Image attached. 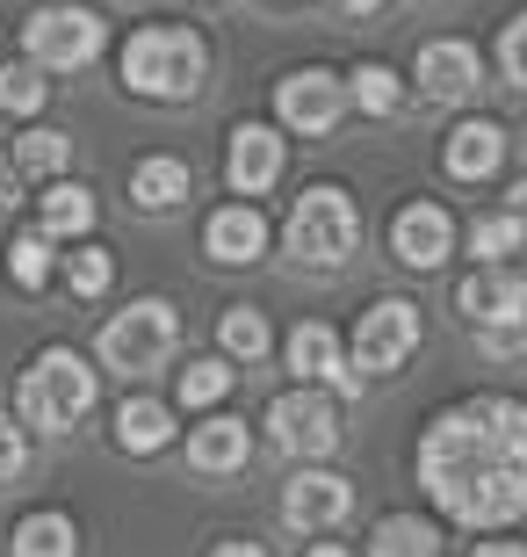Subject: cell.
<instances>
[{"label": "cell", "instance_id": "52a82bcc", "mask_svg": "<svg viewBox=\"0 0 527 557\" xmlns=\"http://www.w3.org/2000/svg\"><path fill=\"white\" fill-rule=\"evenodd\" d=\"M267 442H275L283 456L318 463V456L340 449V406H332L318 384H297V392H283L275 406H267Z\"/></svg>", "mask_w": 527, "mask_h": 557}, {"label": "cell", "instance_id": "f546056e", "mask_svg": "<svg viewBox=\"0 0 527 557\" xmlns=\"http://www.w3.org/2000/svg\"><path fill=\"white\" fill-rule=\"evenodd\" d=\"M109 275H116V261H109V247H95V239H80V247L65 253V283H73V297H102Z\"/></svg>", "mask_w": 527, "mask_h": 557}, {"label": "cell", "instance_id": "7a4b0ae2", "mask_svg": "<svg viewBox=\"0 0 527 557\" xmlns=\"http://www.w3.org/2000/svg\"><path fill=\"white\" fill-rule=\"evenodd\" d=\"M116 73L138 102H196L210 73V44L188 22H145V29H130Z\"/></svg>", "mask_w": 527, "mask_h": 557}, {"label": "cell", "instance_id": "30bf717a", "mask_svg": "<svg viewBox=\"0 0 527 557\" xmlns=\"http://www.w3.org/2000/svg\"><path fill=\"white\" fill-rule=\"evenodd\" d=\"M412 81H419L426 102H441V109L477 102V87H485V51H477V44H463V37H434V44H419Z\"/></svg>", "mask_w": 527, "mask_h": 557}, {"label": "cell", "instance_id": "f1b7e54d", "mask_svg": "<svg viewBox=\"0 0 527 557\" xmlns=\"http://www.w3.org/2000/svg\"><path fill=\"white\" fill-rule=\"evenodd\" d=\"M231 362H224V355H203V362H188L181 370V384H174V392H181V406H217L224 392H231Z\"/></svg>", "mask_w": 527, "mask_h": 557}, {"label": "cell", "instance_id": "1f68e13d", "mask_svg": "<svg viewBox=\"0 0 527 557\" xmlns=\"http://www.w3.org/2000/svg\"><path fill=\"white\" fill-rule=\"evenodd\" d=\"M499 65H506V81L527 87V15L506 22V37H499Z\"/></svg>", "mask_w": 527, "mask_h": 557}, {"label": "cell", "instance_id": "4316f807", "mask_svg": "<svg viewBox=\"0 0 527 557\" xmlns=\"http://www.w3.org/2000/svg\"><path fill=\"white\" fill-rule=\"evenodd\" d=\"M520 239H527L520 210H491V218L469 225V253H477V261H506V253H520Z\"/></svg>", "mask_w": 527, "mask_h": 557}, {"label": "cell", "instance_id": "7402d4cb", "mask_svg": "<svg viewBox=\"0 0 527 557\" xmlns=\"http://www.w3.org/2000/svg\"><path fill=\"white\" fill-rule=\"evenodd\" d=\"M15 174H37V182H65V166H73V138L65 131H22L15 152H8Z\"/></svg>", "mask_w": 527, "mask_h": 557}, {"label": "cell", "instance_id": "484cf974", "mask_svg": "<svg viewBox=\"0 0 527 557\" xmlns=\"http://www.w3.org/2000/svg\"><path fill=\"white\" fill-rule=\"evenodd\" d=\"M347 102H362L368 116H398V109H405V81H398L390 65H354V73H347Z\"/></svg>", "mask_w": 527, "mask_h": 557}, {"label": "cell", "instance_id": "83f0119b", "mask_svg": "<svg viewBox=\"0 0 527 557\" xmlns=\"http://www.w3.org/2000/svg\"><path fill=\"white\" fill-rule=\"evenodd\" d=\"M43 102H51V81H43L29 59H22V65H0V109H8V116H37Z\"/></svg>", "mask_w": 527, "mask_h": 557}, {"label": "cell", "instance_id": "74e56055", "mask_svg": "<svg viewBox=\"0 0 527 557\" xmlns=\"http://www.w3.org/2000/svg\"><path fill=\"white\" fill-rule=\"evenodd\" d=\"M210 557H267V550H261V543H217Z\"/></svg>", "mask_w": 527, "mask_h": 557}, {"label": "cell", "instance_id": "d6986e66", "mask_svg": "<svg viewBox=\"0 0 527 557\" xmlns=\"http://www.w3.org/2000/svg\"><path fill=\"white\" fill-rule=\"evenodd\" d=\"M188 188H196V174H188V160H174V152H152V160L130 166V203L138 210H181L188 203Z\"/></svg>", "mask_w": 527, "mask_h": 557}, {"label": "cell", "instance_id": "9a60e30c", "mask_svg": "<svg viewBox=\"0 0 527 557\" xmlns=\"http://www.w3.org/2000/svg\"><path fill=\"white\" fill-rule=\"evenodd\" d=\"M203 253H210V261H224V269H246V261H261V253H267V218H261L253 203H224V210H210Z\"/></svg>", "mask_w": 527, "mask_h": 557}, {"label": "cell", "instance_id": "8d00e7d4", "mask_svg": "<svg viewBox=\"0 0 527 557\" xmlns=\"http://www.w3.org/2000/svg\"><path fill=\"white\" fill-rule=\"evenodd\" d=\"M469 557H527V543H477Z\"/></svg>", "mask_w": 527, "mask_h": 557}, {"label": "cell", "instance_id": "8fae6325", "mask_svg": "<svg viewBox=\"0 0 527 557\" xmlns=\"http://www.w3.org/2000/svg\"><path fill=\"white\" fill-rule=\"evenodd\" d=\"M347 515H354V485H347L340 471L304 463V471L283 485V521L297 529V536H325V529H340Z\"/></svg>", "mask_w": 527, "mask_h": 557}, {"label": "cell", "instance_id": "603a6c76", "mask_svg": "<svg viewBox=\"0 0 527 557\" xmlns=\"http://www.w3.org/2000/svg\"><path fill=\"white\" fill-rule=\"evenodd\" d=\"M368 557H441V536L419 515H384L376 536H368Z\"/></svg>", "mask_w": 527, "mask_h": 557}, {"label": "cell", "instance_id": "7c38bea8", "mask_svg": "<svg viewBox=\"0 0 527 557\" xmlns=\"http://www.w3.org/2000/svg\"><path fill=\"white\" fill-rule=\"evenodd\" d=\"M455 305L477 333L485 326H520L527 319V275L506 269V261H477V269L455 283Z\"/></svg>", "mask_w": 527, "mask_h": 557}, {"label": "cell", "instance_id": "4fadbf2b", "mask_svg": "<svg viewBox=\"0 0 527 557\" xmlns=\"http://www.w3.org/2000/svg\"><path fill=\"white\" fill-rule=\"evenodd\" d=\"M224 182L231 196H267L283 182V131L275 124H231V145H224Z\"/></svg>", "mask_w": 527, "mask_h": 557}, {"label": "cell", "instance_id": "ffe728a7", "mask_svg": "<svg viewBox=\"0 0 527 557\" xmlns=\"http://www.w3.org/2000/svg\"><path fill=\"white\" fill-rule=\"evenodd\" d=\"M174 442V406L166 398H123L116 406V449L123 456H160Z\"/></svg>", "mask_w": 527, "mask_h": 557}, {"label": "cell", "instance_id": "2e32d148", "mask_svg": "<svg viewBox=\"0 0 527 557\" xmlns=\"http://www.w3.org/2000/svg\"><path fill=\"white\" fill-rule=\"evenodd\" d=\"M441 166L455 174V182H491V174L506 166V131L491 124V116L455 124V131H448V145H441Z\"/></svg>", "mask_w": 527, "mask_h": 557}, {"label": "cell", "instance_id": "cb8c5ba5", "mask_svg": "<svg viewBox=\"0 0 527 557\" xmlns=\"http://www.w3.org/2000/svg\"><path fill=\"white\" fill-rule=\"evenodd\" d=\"M73 550H80L73 515H22L15 521V557H73Z\"/></svg>", "mask_w": 527, "mask_h": 557}, {"label": "cell", "instance_id": "6da1fadb", "mask_svg": "<svg viewBox=\"0 0 527 557\" xmlns=\"http://www.w3.org/2000/svg\"><path fill=\"white\" fill-rule=\"evenodd\" d=\"M419 485L463 529H506L527 515V406L463 398L419 442Z\"/></svg>", "mask_w": 527, "mask_h": 557}, {"label": "cell", "instance_id": "e575fe53", "mask_svg": "<svg viewBox=\"0 0 527 557\" xmlns=\"http://www.w3.org/2000/svg\"><path fill=\"white\" fill-rule=\"evenodd\" d=\"M22 203V174H15V166H8V160H0V218H8V210H15Z\"/></svg>", "mask_w": 527, "mask_h": 557}, {"label": "cell", "instance_id": "9c48e42d", "mask_svg": "<svg viewBox=\"0 0 527 557\" xmlns=\"http://www.w3.org/2000/svg\"><path fill=\"white\" fill-rule=\"evenodd\" d=\"M340 109H347V81L325 73V65H297V73L275 81V116L297 138H325V131L340 124Z\"/></svg>", "mask_w": 527, "mask_h": 557}, {"label": "cell", "instance_id": "60d3db41", "mask_svg": "<svg viewBox=\"0 0 527 557\" xmlns=\"http://www.w3.org/2000/svg\"><path fill=\"white\" fill-rule=\"evenodd\" d=\"M513 210H520V218H527V182H520V188H513Z\"/></svg>", "mask_w": 527, "mask_h": 557}, {"label": "cell", "instance_id": "5bb4252c", "mask_svg": "<svg viewBox=\"0 0 527 557\" xmlns=\"http://www.w3.org/2000/svg\"><path fill=\"white\" fill-rule=\"evenodd\" d=\"M390 253L405 269H441L448 253H455V218L441 203H405L390 218Z\"/></svg>", "mask_w": 527, "mask_h": 557}, {"label": "cell", "instance_id": "8992f818", "mask_svg": "<svg viewBox=\"0 0 527 557\" xmlns=\"http://www.w3.org/2000/svg\"><path fill=\"white\" fill-rule=\"evenodd\" d=\"M22 44H29L37 73H80V65L102 59L109 22L95 8H80V0H51V8H37V15L22 22Z\"/></svg>", "mask_w": 527, "mask_h": 557}, {"label": "cell", "instance_id": "ac0fdd59", "mask_svg": "<svg viewBox=\"0 0 527 557\" xmlns=\"http://www.w3.org/2000/svg\"><path fill=\"white\" fill-rule=\"evenodd\" d=\"M246 456H253V434H246V420L210 413L203 428H188V463H196V471L224 478V471H239Z\"/></svg>", "mask_w": 527, "mask_h": 557}, {"label": "cell", "instance_id": "e0dca14e", "mask_svg": "<svg viewBox=\"0 0 527 557\" xmlns=\"http://www.w3.org/2000/svg\"><path fill=\"white\" fill-rule=\"evenodd\" d=\"M283 355H289V370H297V384H340V333L325 326V319H297L289 326V341H283Z\"/></svg>", "mask_w": 527, "mask_h": 557}, {"label": "cell", "instance_id": "3957f363", "mask_svg": "<svg viewBox=\"0 0 527 557\" xmlns=\"http://www.w3.org/2000/svg\"><path fill=\"white\" fill-rule=\"evenodd\" d=\"M95 406V370H87L80 348H43L29 370H22V392H15V413L22 428H43V434H73Z\"/></svg>", "mask_w": 527, "mask_h": 557}, {"label": "cell", "instance_id": "f35d334b", "mask_svg": "<svg viewBox=\"0 0 527 557\" xmlns=\"http://www.w3.org/2000/svg\"><path fill=\"white\" fill-rule=\"evenodd\" d=\"M267 15H297V8H304V0H261Z\"/></svg>", "mask_w": 527, "mask_h": 557}, {"label": "cell", "instance_id": "d6a6232c", "mask_svg": "<svg viewBox=\"0 0 527 557\" xmlns=\"http://www.w3.org/2000/svg\"><path fill=\"white\" fill-rule=\"evenodd\" d=\"M22 463H29V442H22L15 420L0 413V485H8V478H22Z\"/></svg>", "mask_w": 527, "mask_h": 557}, {"label": "cell", "instance_id": "4dcf8cb0", "mask_svg": "<svg viewBox=\"0 0 527 557\" xmlns=\"http://www.w3.org/2000/svg\"><path fill=\"white\" fill-rule=\"evenodd\" d=\"M8 275H15V289H43L51 283V239L43 232H22L15 247H8Z\"/></svg>", "mask_w": 527, "mask_h": 557}, {"label": "cell", "instance_id": "ab89813d", "mask_svg": "<svg viewBox=\"0 0 527 557\" xmlns=\"http://www.w3.org/2000/svg\"><path fill=\"white\" fill-rule=\"evenodd\" d=\"M304 557H347V550H340V543H311Z\"/></svg>", "mask_w": 527, "mask_h": 557}, {"label": "cell", "instance_id": "277c9868", "mask_svg": "<svg viewBox=\"0 0 527 557\" xmlns=\"http://www.w3.org/2000/svg\"><path fill=\"white\" fill-rule=\"evenodd\" d=\"M354 247H362V210H354L347 188L318 182L289 203V253H297L304 269H340Z\"/></svg>", "mask_w": 527, "mask_h": 557}, {"label": "cell", "instance_id": "836d02e7", "mask_svg": "<svg viewBox=\"0 0 527 557\" xmlns=\"http://www.w3.org/2000/svg\"><path fill=\"white\" fill-rule=\"evenodd\" d=\"M477 348L499 355V362H506V355H527V319H520V326H485V333H477Z\"/></svg>", "mask_w": 527, "mask_h": 557}, {"label": "cell", "instance_id": "d4e9b609", "mask_svg": "<svg viewBox=\"0 0 527 557\" xmlns=\"http://www.w3.org/2000/svg\"><path fill=\"white\" fill-rule=\"evenodd\" d=\"M217 341H224V362H261L275 333H267V319H261L253 305H231V311L217 319Z\"/></svg>", "mask_w": 527, "mask_h": 557}, {"label": "cell", "instance_id": "44dd1931", "mask_svg": "<svg viewBox=\"0 0 527 557\" xmlns=\"http://www.w3.org/2000/svg\"><path fill=\"white\" fill-rule=\"evenodd\" d=\"M37 232H43V239H87V232H95V188H80V182H43Z\"/></svg>", "mask_w": 527, "mask_h": 557}, {"label": "cell", "instance_id": "ba28073f", "mask_svg": "<svg viewBox=\"0 0 527 557\" xmlns=\"http://www.w3.org/2000/svg\"><path fill=\"white\" fill-rule=\"evenodd\" d=\"M412 348H419V305L384 297V305L362 311V326H354V362H347V370L354 376H390V370H405Z\"/></svg>", "mask_w": 527, "mask_h": 557}, {"label": "cell", "instance_id": "5b68a950", "mask_svg": "<svg viewBox=\"0 0 527 557\" xmlns=\"http://www.w3.org/2000/svg\"><path fill=\"white\" fill-rule=\"evenodd\" d=\"M174 348H181V319H174V305H166V297H138V305H123L116 319L102 326V341H95V355H102L116 376L160 370Z\"/></svg>", "mask_w": 527, "mask_h": 557}, {"label": "cell", "instance_id": "d590c367", "mask_svg": "<svg viewBox=\"0 0 527 557\" xmlns=\"http://www.w3.org/2000/svg\"><path fill=\"white\" fill-rule=\"evenodd\" d=\"M325 8H332V15H376L384 0H325Z\"/></svg>", "mask_w": 527, "mask_h": 557}]
</instances>
